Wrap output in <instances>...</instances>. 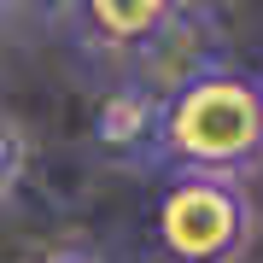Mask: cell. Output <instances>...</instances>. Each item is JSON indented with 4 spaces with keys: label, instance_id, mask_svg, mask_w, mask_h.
<instances>
[{
    "label": "cell",
    "instance_id": "6da1fadb",
    "mask_svg": "<svg viewBox=\"0 0 263 263\" xmlns=\"http://www.w3.org/2000/svg\"><path fill=\"white\" fill-rule=\"evenodd\" d=\"M158 158L176 170H193V176L240 181L252 164H263V82L234 65L176 94L164 105Z\"/></svg>",
    "mask_w": 263,
    "mask_h": 263
},
{
    "label": "cell",
    "instance_id": "7a4b0ae2",
    "mask_svg": "<svg viewBox=\"0 0 263 263\" xmlns=\"http://www.w3.org/2000/svg\"><path fill=\"white\" fill-rule=\"evenodd\" d=\"M257 211L234 176H193L176 170L170 187L158 193L152 240L164 263H240L252 252Z\"/></svg>",
    "mask_w": 263,
    "mask_h": 263
},
{
    "label": "cell",
    "instance_id": "3957f363",
    "mask_svg": "<svg viewBox=\"0 0 263 263\" xmlns=\"http://www.w3.org/2000/svg\"><path fill=\"white\" fill-rule=\"evenodd\" d=\"M216 70H234V59H228V29L216 24V12L211 6H170L158 35L123 65L117 82H135L141 94L170 105L176 94H187L193 82H205Z\"/></svg>",
    "mask_w": 263,
    "mask_h": 263
},
{
    "label": "cell",
    "instance_id": "277c9868",
    "mask_svg": "<svg viewBox=\"0 0 263 263\" xmlns=\"http://www.w3.org/2000/svg\"><path fill=\"white\" fill-rule=\"evenodd\" d=\"M70 18H82L76 35L94 53H111L117 65H129V59L158 35V24L170 18V0H88Z\"/></svg>",
    "mask_w": 263,
    "mask_h": 263
},
{
    "label": "cell",
    "instance_id": "5b68a950",
    "mask_svg": "<svg viewBox=\"0 0 263 263\" xmlns=\"http://www.w3.org/2000/svg\"><path fill=\"white\" fill-rule=\"evenodd\" d=\"M158 141H164V105L135 82H117L94 111V146L111 158H158Z\"/></svg>",
    "mask_w": 263,
    "mask_h": 263
},
{
    "label": "cell",
    "instance_id": "8992f818",
    "mask_svg": "<svg viewBox=\"0 0 263 263\" xmlns=\"http://www.w3.org/2000/svg\"><path fill=\"white\" fill-rule=\"evenodd\" d=\"M24 164H29V141H24V129H18L12 117H0V199L18 187Z\"/></svg>",
    "mask_w": 263,
    "mask_h": 263
},
{
    "label": "cell",
    "instance_id": "52a82bcc",
    "mask_svg": "<svg viewBox=\"0 0 263 263\" xmlns=\"http://www.w3.org/2000/svg\"><path fill=\"white\" fill-rule=\"evenodd\" d=\"M47 263H100L94 252H59V257H47Z\"/></svg>",
    "mask_w": 263,
    "mask_h": 263
}]
</instances>
